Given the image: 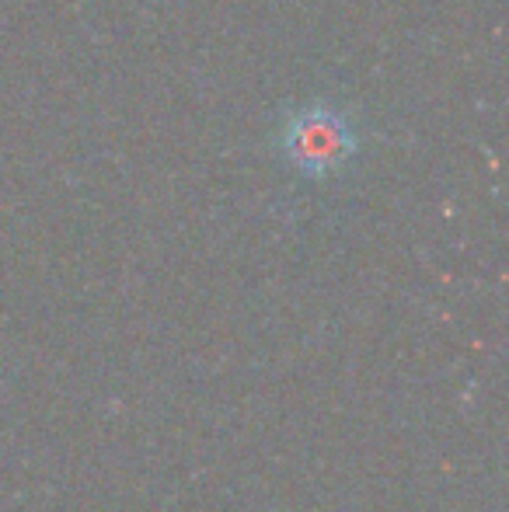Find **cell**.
Wrapping results in <instances>:
<instances>
[{"instance_id": "6da1fadb", "label": "cell", "mask_w": 509, "mask_h": 512, "mask_svg": "<svg viewBox=\"0 0 509 512\" xmlns=\"http://www.w3.org/2000/svg\"><path fill=\"white\" fill-rule=\"evenodd\" d=\"M356 129L349 115L328 105H307L283 122L279 150L307 178H325L356 154Z\"/></svg>"}]
</instances>
